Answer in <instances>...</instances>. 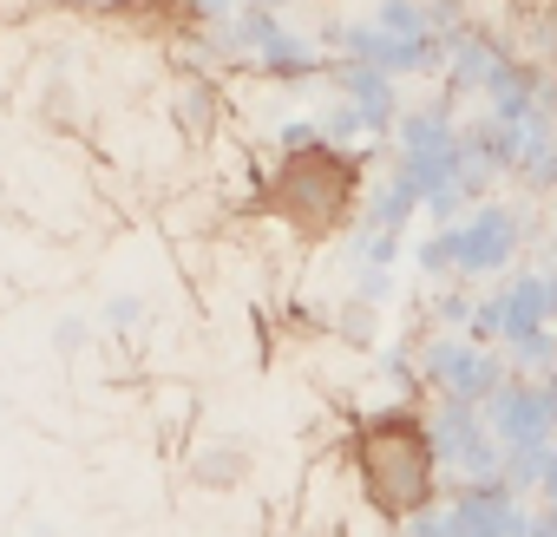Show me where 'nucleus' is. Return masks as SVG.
I'll return each instance as SVG.
<instances>
[{
    "mask_svg": "<svg viewBox=\"0 0 557 537\" xmlns=\"http://www.w3.org/2000/svg\"><path fill=\"white\" fill-rule=\"evenodd\" d=\"M355 472H361V491L381 517H407L433 498V446L407 413L368 420L355 433Z\"/></svg>",
    "mask_w": 557,
    "mask_h": 537,
    "instance_id": "obj_1",
    "label": "nucleus"
},
{
    "mask_svg": "<svg viewBox=\"0 0 557 537\" xmlns=\"http://www.w3.org/2000/svg\"><path fill=\"white\" fill-rule=\"evenodd\" d=\"M348 197H355V171L322 158V151H302L289 171H283V190H275V210L296 216L302 229H329L348 216Z\"/></svg>",
    "mask_w": 557,
    "mask_h": 537,
    "instance_id": "obj_2",
    "label": "nucleus"
}]
</instances>
